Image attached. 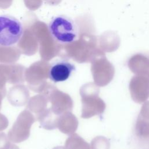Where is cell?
I'll list each match as a JSON object with an SVG mask.
<instances>
[{"mask_svg":"<svg viewBox=\"0 0 149 149\" xmlns=\"http://www.w3.org/2000/svg\"><path fill=\"white\" fill-rule=\"evenodd\" d=\"M48 30L52 37L61 44L72 43L79 37L76 23L71 18L62 15L52 18L48 24Z\"/></svg>","mask_w":149,"mask_h":149,"instance_id":"cell-1","label":"cell"},{"mask_svg":"<svg viewBox=\"0 0 149 149\" xmlns=\"http://www.w3.org/2000/svg\"><path fill=\"white\" fill-rule=\"evenodd\" d=\"M22 23L8 15H0V45L10 47L16 44L23 34Z\"/></svg>","mask_w":149,"mask_h":149,"instance_id":"cell-2","label":"cell"},{"mask_svg":"<svg viewBox=\"0 0 149 149\" xmlns=\"http://www.w3.org/2000/svg\"><path fill=\"white\" fill-rule=\"evenodd\" d=\"M40 94L47 97L49 102L51 103V109L56 115L72 111L73 102L70 96L58 90L51 83L47 84Z\"/></svg>","mask_w":149,"mask_h":149,"instance_id":"cell-3","label":"cell"},{"mask_svg":"<svg viewBox=\"0 0 149 149\" xmlns=\"http://www.w3.org/2000/svg\"><path fill=\"white\" fill-rule=\"evenodd\" d=\"M51 65L48 63H38L32 65L24 73L25 80L29 88L36 93H41L48 82Z\"/></svg>","mask_w":149,"mask_h":149,"instance_id":"cell-4","label":"cell"},{"mask_svg":"<svg viewBox=\"0 0 149 149\" xmlns=\"http://www.w3.org/2000/svg\"><path fill=\"white\" fill-rule=\"evenodd\" d=\"M34 115L27 109L23 111L18 115L8 136L12 143H19L26 140L30 136L32 125L36 121Z\"/></svg>","mask_w":149,"mask_h":149,"instance_id":"cell-5","label":"cell"},{"mask_svg":"<svg viewBox=\"0 0 149 149\" xmlns=\"http://www.w3.org/2000/svg\"><path fill=\"white\" fill-rule=\"evenodd\" d=\"M24 68L20 65H0V90L6 89V83L19 84L24 82Z\"/></svg>","mask_w":149,"mask_h":149,"instance_id":"cell-6","label":"cell"},{"mask_svg":"<svg viewBox=\"0 0 149 149\" xmlns=\"http://www.w3.org/2000/svg\"><path fill=\"white\" fill-rule=\"evenodd\" d=\"M74 70L75 66L73 64L66 61H59L51 66L49 79L54 83L65 81Z\"/></svg>","mask_w":149,"mask_h":149,"instance_id":"cell-7","label":"cell"},{"mask_svg":"<svg viewBox=\"0 0 149 149\" xmlns=\"http://www.w3.org/2000/svg\"><path fill=\"white\" fill-rule=\"evenodd\" d=\"M29 97L30 93L28 88L21 84L12 87L7 95L9 102L15 107L24 106L28 102Z\"/></svg>","mask_w":149,"mask_h":149,"instance_id":"cell-8","label":"cell"},{"mask_svg":"<svg viewBox=\"0 0 149 149\" xmlns=\"http://www.w3.org/2000/svg\"><path fill=\"white\" fill-rule=\"evenodd\" d=\"M77 126V119L71 112H64L58 116L56 127L62 133L70 136L74 133Z\"/></svg>","mask_w":149,"mask_h":149,"instance_id":"cell-9","label":"cell"},{"mask_svg":"<svg viewBox=\"0 0 149 149\" xmlns=\"http://www.w3.org/2000/svg\"><path fill=\"white\" fill-rule=\"evenodd\" d=\"M58 116L55 114L49 107L47 108L42 112L36 115V118L44 129L53 130L56 128V122Z\"/></svg>","mask_w":149,"mask_h":149,"instance_id":"cell-10","label":"cell"},{"mask_svg":"<svg viewBox=\"0 0 149 149\" xmlns=\"http://www.w3.org/2000/svg\"><path fill=\"white\" fill-rule=\"evenodd\" d=\"M49 102L47 97L43 94H40L31 97L27 105V109L31 112L38 115L47 108L48 103Z\"/></svg>","mask_w":149,"mask_h":149,"instance_id":"cell-11","label":"cell"},{"mask_svg":"<svg viewBox=\"0 0 149 149\" xmlns=\"http://www.w3.org/2000/svg\"><path fill=\"white\" fill-rule=\"evenodd\" d=\"M65 149H88L87 144L77 134H72L66 139Z\"/></svg>","mask_w":149,"mask_h":149,"instance_id":"cell-12","label":"cell"},{"mask_svg":"<svg viewBox=\"0 0 149 149\" xmlns=\"http://www.w3.org/2000/svg\"><path fill=\"white\" fill-rule=\"evenodd\" d=\"M8 136L4 133H0V149H8L10 143Z\"/></svg>","mask_w":149,"mask_h":149,"instance_id":"cell-13","label":"cell"},{"mask_svg":"<svg viewBox=\"0 0 149 149\" xmlns=\"http://www.w3.org/2000/svg\"><path fill=\"white\" fill-rule=\"evenodd\" d=\"M9 122L8 118L0 113V132L3 131L8 126Z\"/></svg>","mask_w":149,"mask_h":149,"instance_id":"cell-14","label":"cell"},{"mask_svg":"<svg viewBox=\"0 0 149 149\" xmlns=\"http://www.w3.org/2000/svg\"><path fill=\"white\" fill-rule=\"evenodd\" d=\"M6 89L0 90V109H1V107H2V100L5 97V96L6 95Z\"/></svg>","mask_w":149,"mask_h":149,"instance_id":"cell-15","label":"cell"},{"mask_svg":"<svg viewBox=\"0 0 149 149\" xmlns=\"http://www.w3.org/2000/svg\"><path fill=\"white\" fill-rule=\"evenodd\" d=\"M8 149H19V148L17 146L15 145L13 143H11V144L10 145V146L8 147Z\"/></svg>","mask_w":149,"mask_h":149,"instance_id":"cell-16","label":"cell"},{"mask_svg":"<svg viewBox=\"0 0 149 149\" xmlns=\"http://www.w3.org/2000/svg\"><path fill=\"white\" fill-rule=\"evenodd\" d=\"M52 149H65V147H62V146H58L53 148Z\"/></svg>","mask_w":149,"mask_h":149,"instance_id":"cell-17","label":"cell"}]
</instances>
